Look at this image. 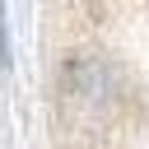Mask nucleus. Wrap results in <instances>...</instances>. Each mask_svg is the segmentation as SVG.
<instances>
[{
  "label": "nucleus",
  "instance_id": "nucleus-1",
  "mask_svg": "<svg viewBox=\"0 0 149 149\" xmlns=\"http://www.w3.org/2000/svg\"><path fill=\"white\" fill-rule=\"evenodd\" d=\"M0 65H9V33H5V9H0Z\"/></svg>",
  "mask_w": 149,
  "mask_h": 149
}]
</instances>
